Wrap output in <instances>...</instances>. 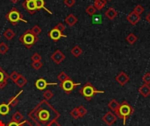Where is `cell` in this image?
I'll list each match as a JSON object with an SVG mask.
<instances>
[{"label": "cell", "mask_w": 150, "mask_h": 126, "mask_svg": "<svg viewBox=\"0 0 150 126\" xmlns=\"http://www.w3.org/2000/svg\"><path fill=\"white\" fill-rule=\"evenodd\" d=\"M77 110H78V112H79L80 118H83V117L87 114V110H86L83 105L78 106V107H77Z\"/></svg>", "instance_id": "35"}, {"label": "cell", "mask_w": 150, "mask_h": 126, "mask_svg": "<svg viewBox=\"0 0 150 126\" xmlns=\"http://www.w3.org/2000/svg\"><path fill=\"white\" fill-rule=\"evenodd\" d=\"M78 85H80V83H76V82H74L70 79V77H69V78L67 79L66 81L61 82L60 87H61V89H62L66 94H70V93L74 90V89H75L76 86H78Z\"/></svg>", "instance_id": "6"}, {"label": "cell", "mask_w": 150, "mask_h": 126, "mask_svg": "<svg viewBox=\"0 0 150 126\" xmlns=\"http://www.w3.org/2000/svg\"><path fill=\"white\" fill-rule=\"evenodd\" d=\"M77 18L74 14H69L65 18V23L69 26H74L77 23Z\"/></svg>", "instance_id": "15"}, {"label": "cell", "mask_w": 150, "mask_h": 126, "mask_svg": "<svg viewBox=\"0 0 150 126\" xmlns=\"http://www.w3.org/2000/svg\"><path fill=\"white\" fill-rule=\"evenodd\" d=\"M36 126H41V125H37Z\"/></svg>", "instance_id": "49"}, {"label": "cell", "mask_w": 150, "mask_h": 126, "mask_svg": "<svg viewBox=\"0 0 150 126\" xmlns=\"http://www.w3.org/2000/svg\"><path fill=\"white\" fill-rule=\"evenodd\" d=\"M105 16L109 19V20H112L114 19L117 16H118V12L115 9L113 8H109L106 10V11L105 12Z\"/></svg>", "instance_id": "17"}, {"label": "cell", "mask_w": 150, "mask_h": 126, "mask_svg": "<svg viewBox=\"0 0 150 126\" xmlns=\"http://www.w3.org/2000/svg\"><path fill=\"white\" fill-rule=\"evenodd\" d=\"M5 18L14 26H16L18 25V22H24V23H27V21L25 19L23 14H21V12L16 8V7H12L11 11H9L6 14H5Z\"/></svg>", "instance_id": "3"}, {"label": "cell", "mask_w": 150, "mask_h": 126, "mask_svg": "<svg viewBox=\"0 0 150 126\" xmlns=\"http://www.w3.org/2000/svg\"><path fill=\"white\" fill-rule=\"evenodd\" d=\"M9 50V46L4 43L1 42L0 43V54H5Z\"/></svg>", "instance_id": "29"}, {"label": "cell", "mask_w": 150, "mask_h": 126, "mask_svg": "<svg viewBox=\"0 0 150 126\" xmlns=\"http://www.w3.org/2000/svg\"><path fill=\"white\" fill-rule=\"evenodd\" d=\"M146 20H147V21H148V22L150 24V12L148 14V15H147V16H146Z\"/></svg>", "instance_id": "46"}, {"label": "cell", "mask_w": 150, "mask_h": 126, "mask_svg": "<svg viewBox=\"0 0 150 126\" xmlns=\"http://www.w3.org/2000/svg\"><path fill=\"white\" fill-rule=\"evenodd\" d=\"M11 121L18 123V124H21L24 121V116L19 111H16L11 117Z\"/></svg>", "instance_id": "20"}, {"label": "cell", "mask_w": 150, "mask_h": 126, "mask_svg": "<svg viewBox=\"0 0 150 126\" xmlns=\"http://www.w3.org/2000/svg\"><path fill=\"white\" fill-rule=\"evenodd\" d=\"M19 76H20V75H19L18 72H16V71H13V72H12V73H11V74L9 75V78H10V79H11L12 82H15L18 80V78Z\"/></svg>", "instance_id": "37"}, {"label": "cell", "mask_w": 150, "mask_h": 126, "mask_svg": "<svg viewBox=\"0 0 150 126\" xmlns=\"http://www.w3.org/2000/svg\"><path fill=\"white\" fill-rule=\"evenodd\" d=\"M69 76L65 73V72H61L59 75H58V76H57V79L61 82H64V81H66L67 79H69Z\"/></svg>", "instance_id": "30"}, {"label": "cell", "mask_w": 150, "mask_h": 126, "mask_svg": "<svg viewBox=\"0 0 150 126\" xmlns=\"http://www.w3.org/2000/svg\"><path fill=\"white\" fill-rule=\"evenodd\" d=\"M54 28H56V29H57V30H59L60 32H63V31L65 30L66 26H65V25H64V24H62V23H58V24L54 26Z\"/></svg>", "instance_id": "40"}, {"label": "cell", "mask_w": 150, "mask_h": 126, "mask_svg": "<svg viewBox=\"0 0 150 126\" xmlns=\"http://www.w3.org/2000/svg\"><path fill=\"white\" fill-rule=\"evenodd\" d=\"M64 4L68 7H72L76 4V0H64Z\"/></svg>", "instance_id": "42"}, {"label": "cell", "mask_w": 150, "mask_h": 126, "mask_svg": "<svg viewBox=\"0 0 150 126\" xmlns=\"http://www.w3.org/2000/svg\"><path fill=\"white\" fill-rule=\"evenodd\" d=\"M108 107H109V109L110 110H112L113 112H117V111H118V109H119V107H120V103H119V102L116 100V99H112V100H111V102L108 103Z\"/></svg>", "instance_id": "22"}, {"label": "cell", "mask_w": 150, "mask_h": 126, "mask_svg": "<svg viewBox=\"0 0 150 126\" xmlns=\"http://www.w3.org/2000/svg\"><path fill=\"white\" fill-rule=\"evenodd\" d=\"M51 59H52V61H53L55 64L59 65V64H61V63L65 60V55L62 53L61 50L57 49V50H55V51L53 53V54L51 55Z\"/></svg>", "instance_id": "9"}, {"label": "cell", "mask_w": 150, "mask_h": 126, "mask_svg": "<svg viewBox=\"0 0 150 126\" xmlns=\"http://www.w3.org/2000/svg\"><path fill=\"white\" fill-rule=\"evenodd\" d=\"M86 13L89 15V16H93L96 14V11H97V9L94 7V5H89L86 10H85Z\"/></svg>", "instance_id": "28"}, {"label": "cell", "mask_w": 150, "mask_h": 126, "mask_svg": "<svg viewBox=\"0 0 150 126\" xmlns=\"http://www.w3.org/2000/svg\"><path fill=\"white\" fill-rule=\"evenodd\" d=\"M70 116L75 118V119H78L80 118V115H79V112H78V110L77 108H74L71 111H70Z\"/></svg>", "instance_id": "36"}, {"label": "cell", "mask_w": 150, "mask_h": 126, "mask_svg": "<svg viewBox=\"0 0 150 126\" xmlns=\"http://www.w3.org/2000/svg\"><path fill=\"white\" fill-rule=\"evenodd\" d=\"M9 79V75L7 73L0 67V89H4L7 85V82Z\"/></svg>", "instance_id": "14"}, {"label": "cell", "mask_w": 150, "mask_h": 126, "mask_svg": "<svg viewBox=\"0 0 150 126\" xmlns=\"http://www.w3.org/2000/svg\"><path fill=\"white\" fill-rule=\"evenodd\" d=\"M134 12H135L136 14H138V15H140L141 16V14L144 11V7L142 5V4H137L135 7H134V11H133Z\"/></svg>", "instance_id": "33"}, {"label": "cell", "mask_w": 150, "mask_h": 126, "mask_svg": "<svg viewBox=\"0 0 150 126\" xmlns=\"http://www.w3.org/2000/svg\"><path fill=\"white\" fill-rule=\"evenodd\" d=\"M53 96H54V94H53V92H52L51 90H49V89H47V90L44 92V94H43V97H44V99L47 100V101L52 99Z\"/></svg>", "instance_id": "31"}, {"label": "cell", "mask_w": 150, "mask_h": 126, "mask_svg": "<svg viewBox=\"0 0 150 126\" xmlns=\"http://www.w3.org/2000/svg\"><path fill=\"white\" fill-rule=\"evenodd\" d=\"M47 126H61V125H60V124L57 122V119H54V120H53L51 123H49V124H48Z\"/></svg>", "instance_id": "44"}, {"label": "cell", "mask_w": 150, "mask_h": 126, "mask_svg": "<svg viewBox=\"0 0 150 126\" xmlns=\"http://www.w3.org/2000/svg\"><path fill=\"white\" fill-rule=\"evenodd\" d=\"M21 94H23V90H20V91H19V92H18L15 96L11 97V98L9 99V102H8L9 106L16 107V106L18 104V103H19V101H18V97H19V96H20Z\"/></svg>", "instance_id": "16"}, {"label": "cell", "mask_w": 150, "mask_h": 126, "mask_svg": "<svg viewBox=\"0 0 150 126\" xmlns=\"http://www.w3.org/2000/svg\"><path fill=\"white\" fill-rule=\"evenodd\" d=\"M137 39H138L137 36H136L134 33H133V32H130V33L127 36V38H126V40H127V42L129 45H134V44L137 41Z\"/></svg>", "instance_id": "25"}, {"label": "cell", "mask_w": 150, "mask_h": 126, "mask_svg": "<svg viewBox=\"0 0 150 126\" xmlns=\"http://www.w3.org/2000/svg\"><path fill=\"white\" fill-rule=\"evenodd\" d=\"M22 6L32 15L35 14L37 11L35 6V0H25L22 3Z\"/></svg>", "instance_id": "7"}, {"label": "cell", "mask_w": 150, "mask_h": 126, "mask_svg": "<svg viewBox=\"0 0 150 126\" xmlns=\"http://www.w3.org/2000/svg\"><path fill=\"white\" fill-rule=\"evenodd\" d=\"M47 35H48V37H49L51 39H53L54 41H57V40H59V39H60L61 38H62V37H64V38L67 37L66 35L63 34V32H60L59 30H57V29L54 28V27L53 29H51V30L48 32Z\"/></svg>", "instance_id": "8"}, {"label": "cell", "mask_w": 150, "mask_h": 126, "mask_svg": "<svg viewBox=\"0 0 150 126\" xmlns=\"http://www.w3.org/2000/svg\"><path fill=\"white\" fill-rule=\"evenodd\" d=\"M115 80L120 86H125L129 82V76L125 72H120L115 77Z\"/></svg>", "instance_id": "11"}, {"label": "cell", "mask_w": 150, "mask_h": 126, "mask_svg": "<svg viewBox=\"0 0 150 126\" xmlns=\"http://www.w3.org/2000/svg\"><path fill=\"white\" fill-rule=\"evenodd\" d=\"M139 92L140 94L143 96V97H148L150 95V87L149 85L147 84H143L142 86H141V88L139 89Z\"/></svg>", "instance_id": "18"}, {"label": "cell", "mask_w": 150, "mask_h": 126, "mask_svg": "<svg viewBox=\"0 0 150 126\" xmlns=\"http://www.w3.org/2000/svg\"><path fill=\"white\" fill-rule=\"evenodd\" d=\"M142 80H143V82H144V83H145V84H147V85H149L150 84V73H147V74H146V75L143 76Z\"/></svg>", "instance_id": "41"}, {"label": "cell", "mask_w": 150, "mask_h": 126, "mask_svg": "<svg viewBox=\"0 0 150 126\" xmlns=\"http://www.w3.org/2000/svg\"><path fill=\"white\" fill-rule=\"evenodd\" d=\"M61 114L47 100H41L29 113L28 117L33 123L47 126L54 119H58Z\"/></svg>", "instance_id": "1"}, {"label": "cell", "mask_w": 150, "mask_h": 126, "mask_svg": "<svg viewBox=\"0 0 150 126\" xmlns=\"http://www.w3.org/2000/svg\"><path fill=\"white\" fill-rule=\"evenodd\" d=\"M26 82H27L26 78H25L24 75H20V76L18 78V80L15 82V83L17 84V86H18V88H23V87L26 84Z\"/></svg>", "instance_id": "26"}, {"label": "cell", "mask_w": 150, "mask_h": 126, "mask_svg": "<svg viewBox=\"0 0 150 126\" xmlns=\"http://www.w3.org/2000/svg\"><path fill=\"white\" fill-rule=\"evenodd\" d=\"M42 66H43V64H42V62H41V61L33 62V63H32V68H33V69H35V70H39V69H40V68H42Z\"/></svg>", "instance_id": "39"}, {"label": "cell", "mask_w": 150, "mask_h": 126, "mask_svg": "<svg viewBox=\"0 0 150 126\" xmlns=\"http://www.w3.org/2000/svg\"><path fill=\"white\" fill-rule=\"evenodd\" d=\"M71 53L75 57H79L83 53V50H82V48L79 46H75L71 49Z\"/></svg>", "instance_id": "27"}, {"label": "cell", "mask_w": 150, "mask_h": 126, "mask_svg": "<svg viewBox=\"0 0 150 126\" xmlns=\"http://www.w3.org/2000/svg\"><path fill=\"white\" fill-rule=\"evenodd\" d=\"M5 126H19V124L15 123V122H13V121H11L7 125H5Z\"/></svg>", "instance_id": "45"}, {"label": "cell", "mask_w": 150, "mask_h": 126, "mask_svg": "<svg viewBox=\"0 0 150 126\" xmlns=\"http://www.w3.org/2000/svg\"><path fill=\"white\" fill-rule=\"evenodd\" d=\"M79 93L87 100V101H91L92 99V97L98 93H104V91L101 90H98L94 88V86L91 83V82H86L83 88L79 90Z\"/></svg>", "instance_id": "5"}, {"label": "cell", "mask_w": 150, "mask_h": 126, "mask_svg": "<svg viewBox=\"0 0 150 126\" xmlns=\"http://www.w3.org/2000/svg\"><path fill=\"white\" fill-rule=\"evenodd\" d=\"M31 59H32L33 62H38V61H41V56H40V53H33V54L32 55Z\"/></svg>", "instance_id": "38"}, {"label": "cell", "mask_w": 150, "mask_h": 126, "mask_svg": "<svg viewBox=\"0 0 150 126\" xmlns=\"http://www.w3.org/2000/svg\"><path fill=\"white\" fill-rule=\"evenodd\" d=\"M103 21L102 17L100 15H93L92 16V23L93 24H101Z\"/></svg>", "instance_id": "34"}, {"label": "cell", "mask_w": 150, "mask_h": 126, "mask_svg": "<svg viewBox=\"0 0 150 126\" xmlns=\"http://www.w3.org/2000/svg\"><path fill=\"white\" fill-rule=\"evenodd\" d=\"M10 1H11V2L12 4H17V3H18V2L19 0H10Z\"/></svg>", "instance_id": "47"}, {"label": "cell", "mask_w": 150, "mask_h": 126, "mask_svg": "<svg viewBox=\"0 0 150 126\" xmlns=\"http://www.w3.org/2000/svg\"><path fill=\"white\" fill-rule=\"evenodd\" d=\"M18 40H19L22 44H24V45L25 46L26 48L29 49V48H31L33 45H35V44L38 42L39 38H38V36L34 35V34L30 31V29H29V30L25 31L22 35L19 36Z\"/></svg>", "instance_id": "4"}, {"label": "cell", "mask_w": 150, "mask_h": 126, "mask_svg": "<svg viewBox=\"0 0 150 126\" xmlns=\"http://www.w3.org/2000/svg\"><path fill=\"white\" fill-rule=\"evenodd\" d=\"M30 31L34 34V35H36V36H38L40 32H41V28L39 26V25H33L31 29H30Z\"/></svg>", "instance_id": "32"}, {"label": "cell", "mask_w": 150, "mask_h": 126, "mask_svg": "<svg viewBox=\"0 0 150 126\" xmlns=\"http://www.w3.org/2000/svg\"><path fill=\"white\" fill-rule=\"evenodd\" d=\"M117 116L116 115H114L112 112H107L103 118H102V120L107 125L111 126L115 122H116V120H117Z\"/></svg>", "instance_id": "10"}, {"label": "cell", "mask_w": 150, "mask_h": 126, "mask_svg": "<svg viewBox=\"0 0 150 126\" xmlns=\"http://www.w3.org/2000/svg\"><path fill=\"white\" fill-rule=\"evenodd\" d=\"M19 126H33V125L28 120H24L21 124H19Z\"/></svg>", "instance_id": "43"}, {"label": "cell", "mask_w": 150, "mask_h": 126, "mask_svg": "<svg viewBox=\"0 0 150 126\" xmlns=\"http://www.w3.org/2000/svg\"><path fill=\"white\" fill-rule=\"evenodd\" d=\"M56 83H54V82H53V83H49V82H47L45 79H43V78H39L36 82H35V87H36V89H39V90H44L48 85H55Z\"/></svg>", "instance_id": "12"}, {"label": "cell", "mask_w": 150, "mask_h": 126, "mask_svg": "<svg viewBox=\"0 0 150 126\" xmlns=\"http://www.w3.org/2000/svg\"><path fill=\"white\" fill-rule=\"evenodd\" d=\"M107 4V0H95L94 1V7L97 9V11L102 10Z\"/></svg>", "instance_id": "21"}, {"label": "cell", "mask_w": 150, "mask_h": 126, "mask_svg": "<svg viewBox=\"0 0 150 126\" xmlns=\"http://www.w3.org/2000/svg\"><path fill=\"white\" fill-rule=\"evenodd\" d=\"M127 20L129 22L130 25H135L139 23V21L141 20V16L136 14L135 12L132 11L130 12L127 16Z\"/></svg>", "instance_id": "13"}, {"label": "cell", "mask_w": 150, "mask_h": 126, "mask_svg": "<svg viewBox=\"0 0 150 126\" xmlns=\"http://www.w3.org/2000/svg\"><path fill=\"white\" fill-rule=\"evenodd\" d=\"M35 6H36V9L37 11L38 10H41V9H44L46 11H47L49 14H52V11L47 9L46 7V4H45V1L44 0H35Z\"/></svg>", "instance_id": "19"}, {"label": "cell", "mask_w": 150, "mask_h": 126, "mask_svg": "<svg viewBox=\"0 0 150 126\" xmlns=\"http://www.w3.org/2000/svg\"><path fill=\"white\" fill-rule=\"evenodd\" d=\"M107 1H111V0H107Z\"/></svg>", "instance_id": "50"}, {"label": "cell", "mask_w": 150, "mask_h": 126, "mask_svg": "<svg viewBox=\"0 0 150 126\" xmlns=\"http://www.w3.org/2000/svg\"><path fill=\"white\" fill-rule=\"evenodd\" d=\"M10 112V106L8 103H3L0 104V115L6 116Z\"/></svg>", "instance_id": "23"}, {"label": "cell", "mask_w": 150, "mask_h": 126, "mask_svg": "<svg viewBox=\"0 0 150 126\" xmlns=\"http://www.w3.org/2000/svg\"><path fill=\"white\" fill-rule=\"evenodd\" d=\"M134 113V108L130 105V103L127 101H123L121 104H120V107L116 112V115L118 118L123 119V123L126 125L127 119L132 116Z\"/></svg>", "instance_id": "2"}, {"label": "cell", "mask_w": 150, "mask_h": 126, "mask_svg": "<svg viewBox=\"0 0 150 126\" xmlns=\"http://www.w3.org/2000/svg\"><path fill=\"white\" fill-rule=\"evenodd\" d=\"M4 37L7 39V40H11L14 37H15V35H16V33L11 30V29H6L4 32Z\"/></svg>", "instance_id": "24"}, {"label": "cell", "mask_w": 150, "mask_h": 126, "mask_svg": "<svg viewBox=\"0 0 150 126\" xmlns=\"http://www.w3.org/2000/svg\"><path fill=\"white\" fill-rule=\"evenodd\" d=\"M0 126H5L4 123L3 121H1V120H0Z\"/></svg>", "instance_id": "48"}]
</instances>
